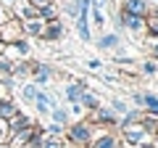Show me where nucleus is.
I'll return each instance as SVG.
<instances>
[{
    "label": "nucleus",
    "instance_id": "f257e3e1",
    "mask_svg": "<svg viewBox=\"0 0 158 148\" xmlns=\"http://www.w3.org/2000/svg\"><path fill=\"white\" fill-rule=\"evenodd\" d=\"M121 143H124V146H145V143H153V135L150 132H148V127L142 124L140 119L137 122H124V124H121Z\"/></svg>",
    "mask_w": 158,
    "mask_h": 148
},
{
    "label": "nucleus",
    "instance_id": "f03ea898",
    "mask_svg": "<svg viewBox=\"0 0 158 148\" xmlns=\"http://www.w3.org/2000/svg\"><path fill=\"white\" fill-rule=\"evenodd\" d=\"M87 148H124L121 137L113 132V127H103V124H92V137L87 143Z\"/></svg>",
    "mask_w": 158,
    "mask_h": 148
},
{
    "label": "nucleus",
    "instance_id": "7ed1b4c3",
    "mask_svg": "<svg viewBox=\"0 0 158 148\" xmlns=\"http://www.w3.org/2000/svg\"><path fill=\"white\" fill-rule=\"evenodd\" d=\"M90 137H92V122L90 119H77L74 124H69V130H66V140L71 143L74 148H87Z\"/></svg>",
    "mask_w": 158,
    "mask_h": 148
},
{
    "label": "nucleus",
    "instance_id": "20e7f679",
    "mask_svg": "<svg viewBox=\"0 0 158 148\" xmlns=\"http://www.w3.org/2000/svg\"><path fill=\"white\" fill-rule=\"evenodd\" d=\"M21 37H24V24H21V19L11 16V19H6V21L0 24V42H3V45L19 42Z\"/></svg>",
    "mask_w": 158,
    "mask_h": 148
},
{
    "label": "nucleus",
    "instance_id": "39448f33",
    "mask_svg": "<svg viewBox=\"0 0 158 148\" xmlns=\"http://www.w3.org/2000/svg\"><path fill=\"white\" fill-rule=\"evenodd\" d=\"M40 135H45V130H42V127H37V124L32 122V124L21 127L19 132H13V135L8 137V146H11V148H27L29 143H32L34 137H40Z\"/></svg>",
    "mask_w": 158,
    "mask_h": 148
},
{
    "label": "nucleus",
    "instance_id": "423d86ee",
    "mask_svg": "<svg viewBox=\"0 0 158 148\" xmlns=\"http://www.w3.org/2000/svg\"><path fill=\"white\" fill-rule=\"evenodd\" d=\"M118 19V27H121V32H132V34H145V19L148 16H132V13H124V11H118L116 13Z\"/></svg>",
    "mask_w": 158,
    "mask_h": 148
},
{
    "label": "nucleus",
    "instance_id": "0eeeda50",
    "mask_svg": "<svg viewBox=\"0 0 158 148\" xmlns=\"http://www.w3.org/2000/svg\"><path fill=\"white\" fill-rule=\"evenodd\" d=\"M29 53H32V48H29V40L27 37H21L19 42H11V45H3V56L8 58V61H21V58H29Z\"/></svg>",
    "mask_w": 158,
    "mask_h": 148
},
{
    "label": "nucleus",
    "instance_id": "6e6552de",
    "mask_svg": "<svg viewBox=\"0 0 158 148\" xmlns=\"http://www.w3.org/2000/svg\"><path fill=\"white\" fill-rule=\"evenodd\" d=\"M61 37H63V21H61V19H50V21H45L40 40H45V42H58Z\"/></svg>",
    "mask_w": 158,
    "mask_h": 148
},
{
    "label": "nucleus",
    "instance_id": "1a4fd4ad",
    "mask_svg": "<svg viewBox=\"0 0 158 148\" xmlns=\"http://www.w3.org/2000/svg\"><path fill=\"white\" fill-rule=\"evenodd\" d=\"M118 11L132 13V16H150V3L148 0H121Z\"/></svg>",
    "mask_w": 158,
    "mask_h": 148
},
{
    "label": "nucleus",
    "instance_id": "9d476101",
    "mask_svg": "<svg viewBox=\"0 0 158 148\" xmlns=\"http://www.w3.org/2000/svg\"><path fill=\"white\" fill-rule=\"evenodd\" d=\"M50 77H53V69L48 66V63H37V61H32V74H29V80L34 82V85H48L50 82Z\"/></svg>",
    "mask_w": 158,
    "mask_h": 148
},
{
    "label": "nucleus",
    "instance_id": "9b49d317",
    "mask_svg": "<svg viewBox=\"0 0 158 148\" xmlns=\"http://www.w3.org/2000/svg\"><path fill=\"white\" fill-rule=\"evenodd\" d=\"M29 74H32V61H29V58H21V61L13 63V69H11V80L21 82V80H29Z\"/></svg>",
    "mask_w": 158,
    "mask_h": 148
},
{
    "label": "nucleus",
    "instance_id": "f8f14e48",
    "mask_svg": "<svg viewBox=\"0 0 158 148\" xmlns=\"http://www.w3.org/2000/svg\"><path fill=\"white\" fill-rule=\"evenodd\" d=\"M87 90V82H69L66 85V90H63V95H66V101L69 103H79V98H82V93Z\"/></svg>",
    "mask_w": 158,
    "mask_h": 148
},
{
    "label": "nucleus",
    "instance_id": "ddd939ff",
    "mask_svg": "<svg viewBox=\"0 0 158 148\" xmlns=\"http://www.w3.org/2000/svg\"><path fill=\"white\" fill-rule=\"evenodd\" d=\"M118 45H121V34L108 32V34H100V37H98V48H100V50H116Z\"/></svg>",
    "mask_w": 158,
    "mask_h": 148
},
{
    "label": "nucleus",
    "instance_id": "4468645a",
    "mask_svg": "<svg viewBox=\"0 0 158 148\" xmlns=\"http://www.w3.org/2000/svg\"><path fill=\"white\" fill-rule=\"evenodd\" d=\"M34 108H37V114L40 116H45V114H50V93H45V90H40L37 93V98H34Z\"/></svg>",
    "mask_w": 158,
    "mask_h": 148
},
{
    "label": "nucleus",
    "instance_id": "2eb2a0df",
    "mask_svg": "<svg viewBox=\"0 0 158 148\" xmlns=\"http://www.w3.org/2000/svg\"><path fill=\"white\" fill-rule=\"evenodd\" d=\"M21 24H24V37H40L42 27H45L42 19H32V21H21Z\"/></svg>",
    "mask_w": 158,
    "mask_h": 148
},
{
    "label": "nucleus",
    "instance_id": "dca6fc26",
    "mask_svg": "<svg viewBox=\"0 0 158 148\" xmlns=\"http://www.w3.org/2000/svg\"><path fill=\"white\" fill-rule=\"evenodd\" d=\"M27 124H32V119H29L27 114H21V111H16V114L8 119V130H11V135H13V132H19L21 127H27Z\"/></svg>",
    "mask_w": 158,
    "mask_h": 148
},
{
    "label": "nucleus",
    "instance_id": "f3484780",
    "mask_svg": "<svg viewBox=\"0 0 158 148\" xmlns=\"http://www.w3.org/2000/svg\"><path fill=\"white\" fill-rule=\"evenodd\" d=\"M79 106H82V108H87V111H95V108L100 106V98H98L95 93L85 90V93H82V98H79Z\"/></svg>",
    "mask_w": 158,
    "mask_h": 148
},
{
    "label": "nucleus",
    "instance_id": "a211bd4d",
    "mask_svg": "<svg viewBox=\"0 0 158 148\" xmlns=\"http://www.w3.org/2000/svg\"><path fill=\"white\" fill-rule=\"evenodd\" d=\"M16 111H21V108L13 103V98H11V101H0V119H6V122H8L13 114H16Z\"/></svg>",
    "mask_w": 158,
    "mask_h": 148
},
{
    "label": "nucleus",
    "instance_id": "6ab92c4d",
    "mask_svg": "<svg viewBox=\"0 0 158 148\" xmlns=\"http://www.w3.org/2000/svg\"><path fill=\"white\" fill-rule=\"evenodd\" d=\"M142 108H145V114H150V116H158V95H153V93H145Z\"/></svg>",
    "mask_w": 158,
    "mask_h": 148
},
{
    "label": "nucleus",
    "instance_id": "aec40b11",
    "mask_svg": "<svg viewBox=\"0 0 158 148\" xmlns=\"http://www.w3.org/2000/svg\"><path fill=\"white\" fill-rule=\"evenodd\" d=\"M21 101H27V103H34V98H37V93H40V87L34 85V82H27V85H21Z\"/></svg>",
    "mask_w": 158,
    "mask_h": 148
},
{
    "label": "nucleus",
    "instance_id": "412c9836",
    "mask_svg": "<svg viewBox=\"0 0 158 148\" xmlns=\"http://www.w3.org/2000/svg\"><path fill=\"white\" fill-rule=\"evenodd\" d=\"M50 116H53V122H56V124H61V127H69V119H71V116H69V111H66V108H61V106L50 108Z\"/></svg>",
    "mask_w": 158,
    "mask_h": 148
},
{
    "label": "nucleus",
    "instance_id": "4be33fe9",
    "mask_svg": "<svg viewBox=\"0 0 158 148\" xmlns=\"http://www.w3.org/2000/svg\"><path fill=\"white\" fill-rule=\"evenodd\" d=\"M40 148H63V137H56V135H42V143Z\"/></svg>",
    "mask_w": 158,
    "mask_h": 148
},
{
    "label": "nucleus",
    "instance_id": "5701e85b",
    "mask_svg": "<svg viewBox=\"0 0 158 148\" xmlns=\"http://www.w3.org/2000/svg\"><path fill=\"white\" fill-rule=\"evenodd\" d=\"M40 19H42V21H50V19H61V16H58V6L53 3V6L40 8Z\"/></svg>",
    "mask_w": 158,
    "mask_h": 148
},
{
    "label": "nucleus",
    "instance_id": "b1692460",
    "mask_svg": "<svg viewBox=\"0 0 158 148\" xmlns=\"http://www.w3.org/2000/svg\"><path fill=\"white\" fill-rule=\"evenodd\" d=\"M79 11H82V0H69L66 8H63V13H66V16H71V19H77Z\"/></svg>",
    "mask_w": 158,
    "mask_h": 148
},
{
    "label": "nucleus",
    "instance_id": "393cba45",
    "mask_svg": "<svg viewBox=\"0 0 158 148\" xmlns=\"http://www.w3.org/2000/svg\"><path fill=\"white\" fill-rule=\"evenodd\" d=\"M11 69H13V61H8V58L0 53V77H3V80H11Z\"/></svg>",
    "mask_w": 158,
    "mask_h": 148
},
{
    "label": "nucleus",
    "instance_id": "a878e982",
    "mask_svg": "<svg viewBox=\"0 0 158 148\" xmlns=\"http://www.w3.org/2000/svg\"><path fill=\"white\" fill-rule=\"evenodd\" d=\"M140 72L145 74V77H158V63L156 61H142L140 63Z\"/></svg>",
    "mask_w": 158,
    "mask_h": 148
},
{
    "label": "nucleus",
    "instance_id": "bb28decb",
    "mask_svg": "<svg viewBox=\"0 0 158 148\" xmlns=\"http://www.w3.org/2000/svg\"><path fill=\"white\" fill-rule=\"evenodd\" d=\"M90 16H92V21H95V27H98V29H106V13H103V11H98V8H90Z\"/></svg>",
    "mask_w": 158,
    "mask_h": 148
},
{
    "label": "nucleus",
    "instance_id": "cd10ccee",
    "mask_svg": "<svg viewBox=\"0 0 158 148\" xmlns=\"http://www.w3.org/2000/svg\"><path fill=\"white\" fill-rule=\"evenodd\" d=\"M145 29L150 37H158V16H148L145 19Z\"/></svg>",
    "mask_w": 158,
    "mask_h": 148
},
{
    "label": "nucleus",
    "instance_id": "c85d7f7f",
    "mask_svg": "<svg viewBox=\"0 0 158 148\" xmlns=\"http://www.w3.org/2000/svg\"><path fill=\"white\" fill-rule=\"evenodd\" d=\"M0 101H11V80L0 77Z\"/></svg>",
    "mask_w": 158,
    "mask_h": 148
},
{
    "label": "nucleus",
    "instance_id": "c756f323",
    "mask_svg": "<svg viewBox=\"0 0 158 148\" xmlns=\"http://www.w3.org/2000/svg\"><path fill=\"white\" fill-rule=\"evenodd\" d=\"M111 108L116 111V114H127V111H129L127 101H121V98H113V101H111Z\"/></svg>",
    "mask_w": 158,
    "mask_h": 148
},
{
    "label": "nucleus",
    "instance_id": "7c9ffc66",
    "mask_svg": "<svg viewBox=\"0 0 158 148\" xmlns=\"http://www.w3.org/2000/svg\"><path fill=\"white\" fill-rule=\"evenodd\" d=\"M145 45H148V53H150V56L158 61V37H150V40H148Z\"/></svg>",
    "mask_w": 158,
    "mask_h": 148
},
{
    "label": "nucleus",
    "instance_id": "2f4dec72",
    "mask_svg": "<svg viewBox=\"0 0 158 148\" xmlns=\"http://www.w3.org/2000/svg\"><path fill=\"white\" fill-rule=\"evenodd\" d=\"M8 137H11V130H8V122L0 119V143H8Z\"/></svg>",
    "mask_w": 158,
    "mask_h": 148
},
{
    "label": "nucleus",
    "instance_id": "473e14b6",
    "mask_svg": "<svg viewBox=\"0 0 158 148\" xmlns=\"http://www.w3.org/2000/svg\"><path fill=\"white\" fill-rule=\"evenodd\" d=\"M45 132H48V135H56V137H63V127H61V124H56V122H53V124L48 127Z\"/></svg>",
    "mask_w": 158,
    "mask_h": 148
},
{
    "label": "nucleus",
    "instance_id": "72a5a7b5",
    "mask_svg": "<svg viewBox=\"0 0 158 148\" xmlns=\"http://www.w3.org/2000/svg\"><path fill=\"white\" fill-rule=\"evenodd\" d=\"M11 16H13V13H11V8H8V6H3V3H0V24L6 21V19H11Z\"/></svg>",
    "mask_w": 158,
    "mask_h": 148
},
{
    "label": "nucleus",
    "instance_id": "f704fd0d",
    "mask_svg": "<svg viewBox=\"0 0 158 148\" xmlns=\"http://www.w3.org/2000/svg\"><path fill=\"white\" fill-rule=\"evenodd\" d=\"M32 6H37V8H45V6H53V3H58V0H29Z\"/></svg>",
    "mask_w": 158,
    "mask_h": 148
},
{
    "label": "nucleus",
    "instance_id": "c9c22d12",
    "mask_svg": "<svg viewBox=\"0 0 158 148\" xmlns=\"http://www.w3.org/2000/svg\"><path fill=\"white\" fill-rule=\"evenodd\" d=\"M82 116V106H79V103H71V108H69V116Z\"/></svg>",
    "mask_w": 158,
    "mask_h": 148
},
{
    "label": "nucleus",
    "instance_id": "e433bc0d",
    "mask_svg": "<svg viewBox=\"0 0 158 148\" xmlns=\"http://www.w3.org/2000/svg\"><path fill=\"white\" fill-rule=\"evenodd\" d=\"M132 101H135L137 106L142 108V101H145V93H132Z\"/></svg>",
    "mask_w": 158,
    "mask_h": 148
},
{
    "label": "nucleus",
    "instance_id": "4c0bfd02",
    "mask_svg": "<svg viewBox=\"0 0 158 148\" xmlns=\"http://www.w3.org/2000/svg\"><path fill=\"white\" fill-rule=\"evenodd\" d=\"M87 66H90V69H100V61H95V58H92V61H87Z\"/></svg>",
    "mask_w": 158,
    "mask_h": 148
},
{
    "label": "nucleus",
    "instance_id": "58836bf2",
    "mask_svg": "<svg viewBox=\"0 0 158 148\" xmlns=\"http://www.w3.org/2000/svg\"><path fill=\"white\" fill-rule=\"evenodd\" d=\"M137 148H156V143H145V146H137Z\"/></svg>",
    "mask_w": 158,
    "mask_h": 148
},
{
    "label": "nucleus",
    "instance_id": "ea45409f",
    "mask_svg": "<svg viewBox=\"0 0 158 148\" xmlns=\"http://www.w3.org/2000/svg\"><path fill=\"white\" fill-rule=\"evenodd\" d=\"M0 148H11V146H8V143H0Z\"/></svg>",
    "mask_w": 158,
    "mask_h": 148
},
{
    "label": "nucleus",
    "instance_id": "a19ab883",
    "mask_svg": "<svg viewBox=\"0 0 158 148\" xmlns=\"http://www.w3.org/2000/svg\"><path fill=\"white\" fill-rule=\"evenodd\" d=\"M156 148H158V140H156Z\"/></svg>",
    "mask_w": 158,
    "mask_h": 148
}]
</instances>
